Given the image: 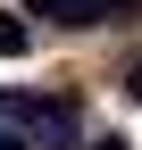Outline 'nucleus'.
I'll list each match as a JSON object with an SVG mask.
<instances>
[{
  "label": "nucleus",
  "mask_w": 142,
  "mask_h": 150,
  "mask_svg": "<svg viewBox=\"0 0 142 150\" xmlns=\"http://www.w3.org/2000/svg\"><path fill=\"white\" fill-rule=\"evenodd\" d=\"M0 117L9 125H25L33 150H84V117H75V100H59V92H0Z\"/></svg>",
  "instance_id": "1"
},
{
  "label": "nucleus",
  "mask_w": 142,
  "mask_h": 150,
  "mask_svg": "<svg viewBox=\"0 0 142 150\" xmlns=\"http://www.w3.org/2000/svg\"><path fill=\"white\" fill-rule=\"evenodd\" d=\"M42 17H59V25H100V17H117V8H134V0H33Z\"/></svg>",
  "instance_id": "2"
},
{
  "label": "nucleus",
  "mask_w": 142,
  "mask_h": 150,
  "mask_svg": "<svg viewBox=\"0 0 142 150\" xmlns=\"http://www.w3.org/2000/svg\"><path fill=\"white\" fill-rule=\"evenodd\" d=\"M25 50H33V25L25 17H0V59H25Z\"/></svg>",
  "instance_id": "3"
},
{
  "label": "nucleus",
  "mask_w": 142,
  "mask_h": 150,
  "mask_svg": "<svg viewBox=\"0 0 142 150\" xmlns=\"http://www.w3.org/2000/svg\"><path fill=\"white\" fill-rule=\"evenodd\" d=\"M0 150H33V134H9V125H0Z\"/></svg>",
  "instance_id": "4"
},
{
  "label": "nucleus",
  "mask_w": 142,
  "mask_h": 150,
  "mask_svg": "<svg viewBox=\"0 0 142 150\" xmlns=\"http://www.w3.org/2000/svg\"><path fill=\"white\" fill-rule=\"evenodd\" d=\"M126 100H142V59H134V67H126Z\"/></svg>",
  "instance_id": "5"
},
{
  "label": "nucleus",
  "mask_w": 142,
  "mask_h": 150,
  "mask_svg": "<svg viewBox=\"0 0 142 150\" xmlns=\"http://www.w3.org/2000/svg\"><path fill=\"white\" fill-rule=\"evenodd\" d=\"M84 150H134V142H126V134H109V142H84Z\"/></svg>",
  "instance_id": "6"
}]
</instances>
